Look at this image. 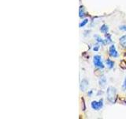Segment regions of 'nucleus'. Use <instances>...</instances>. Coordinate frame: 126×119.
Returning <instances> with one entry per match:
<instances>
[{"label": "nucleus", "mask_w": 126, "mask_h": 119, "mask_svg": "<svg viewBox=\"0 0 126 119\" xmlns=\"http://www.w3.org/2000/svg\"><path fill=\"white\" fill-rule=\"evenodd\" d=\"M106 95H107V99L110 102L115 103L117 99V91L115 87H108L106 91Z\"/></svg>", "instance_id": "nucleus-1"}, {"label": "nucleus", "mask_w": 126, "mask_h": 119, "mask_svg": "<svg viewBox=\"0 0 126 119\" xmlns=\"http://www.w3.org/2000/svg\"><path fill=\"white\" fill-rule=\"evenodd\" d=\"M105 43L106 44H110V43H111L112 42V40H111V35H110V34H105Z\"/></svg>", "instance_id": "nucleus-9"}, {"label": "nucleus", "mask_w": 126, "mask_h": 119, "mask_svg": "<svg viewBox=\"0 0 126 119\" xmlns=\"http://www.w3.org/2000/svg\"><path fill=\"white\" fill-rule=\"evenodd\" d=\"M122 89H123V91H125L126 90V76H125L124 83H123V85H122Z\"/></svg>", "instance_id": "nucleus-17"}, {"label": "nucleus", "mask_w": 126, "mask_h": 119, "mask_svg": "<svg viewBox=\"0 0 126 119\" xmlns=\"http://www.w3.org/2000/svg\"><path fill=\"white\" fill-rule=\"evenodd\" d=\"M93 64L95 67L100 68V69H103L105 67L103 62H102V56L100 55H95L93 57Z\"/></svg>", "instance_id": "nucleus-2"}, {"label": "nucleus", "mask_w": 126, "mask_h": 119, "mask_svg": "<svg viewBox=\"0 0 126 119\" xmlns=\"http://www.w3.org/2000/svg\"><path fill=\"white\" fill-rule=\"evenodd\" d=\"M99 44H95V45L94 46V48H93V50H94V51H95V52H97V51H98V49H99Z\"/></svg>", "instance_id": "nucleus-16"}, {"label": "nucleus", "mask_w": 126, "mask_h": 119, "mask_svg": "<svg viewBox=\"0 0 126 119\" xmlns=\"http://www.w3.org/2000/svg\"><path fill=\"white\" fill-rule=\"evenodd\" d=\"M85 15V12H84V7L83 6H80V10H79V16L80 17H84Z\"/></svg>", "instance_id": "nucleus-12"}, {"label": "nucleus", "mask_w": 126, "mask_h": 119, "mask_svg": "<svg viewBox=\"0 0 126 119\" xmlns=\"http://www.w3.org/2000/svg\"><path fill=\"white\" fill-rule=\"evenodd\" d=\"M106 64L107 65V67L110 68V69H112V68L114 67V62H113V60H111L110 59H107L106 60Z\"/></svg>", "instance_id": "nucleus-10"}, {"label": "nucleus", "mask_w": 126, "mask_h": 119, "mask_svg": "<svg viewBox=\"0 0 126 119\" xmlns=\"http://www.w3.org/2000/svg\"><path fill=\"white\" fill-rule=\"evenodd\" d=\"M119 29L122 31H126V26H119Z\"/></svg>", "instance_id": "nucleus-18"}, {"label": "nucleus", "mask_w": 126, "mask_h": 119, "mask_svg": "<svg viewBox=\"0 0 126 119\" xmlns=\"http://www.w3.org/2000/svg\"><path fill=\"white\" fill-rule=\"evenodd\" d=\"M91 106L93 110H99L103 106V99H101L99 101H92Z\"/></svg>", "instance_id": "nucleus-3"}, {"label": "nucleus", "mask_w": 126, "mask_h": 119, "mask_svg": "<svg viewBox=\"0 0 126 119\" xmlns=\"http://www.w3.org/2000/svg\"><path fill=\"white\" fill-rule=\"evenodd\" d=\"M100 31L102 33H103V34H106V33L109 31V27H108V26L106 25V24H103V25L100 27Z\"/></svg>", "instance_id": "nucleus-11"}, {"label": "nucleus", "mask_w": 126, "mask_h": 119, "mask_svg": "<svg viewBox=\"0 0 126 119\" xmlns=\"http://www.w3.org/2000/svg\"><path fill=\"white\" fill-rule=\"evenodd\" d=\"M103 94V91H98V93H97V95H102V94Z\"/></svg>", "instance_id": "nucleus-20"}, {"label": "nucleus", "mask_w": 126, "mask_h": 119, "mask_svg": "<svg viewBox=\"0 0 126 119\" xmlns=\"http://www.w3.org/2000/svg\"><path fill=\"white\" fill-rule=\"evenodd\" d=\"M88 19H87V18H86V19H84V20H83L82 22L79 24V27H80V28L84 27V26H86L87 24H88Z\"/></svg>", "instance_id": "nucleus-13"}, {"label": "nucleus", "mask_w": 126, "mask_h": 119, "mask_svg": "<svg viewBox=\"0 0 126 119\" xmlns=\"http://www.w3.org/2000/svg\"><path fill=\"white\" fill-rule=\"evenodd\" d=\"M109 55L111 56V57H113V58H116L118 56V52L117 51L116 49V47L114 44H112V45H110V48H109Z\"/></svg>", "instance_id": "nucleus-4"}, {"label": "nucleus", "mask_w": 126, "mask_h": 119, "mask_svg": "<svg viewBox=\"0 0 126 119\" xmlns=\"http://www.w3.org/2000/svg\"><path fill=\"white\" fill-rule=\"evenodd\" d=\"M120 68L123 70L126 69V61L125 60H121V63H120Z\"/></svg>", "instance_id": "nucleus-14"}, {"label": "nucleus", "mask_w": 126, "mask_h": 119, "mask_svg": "<svg viewBox=\"0 0 126 119\" xmlns=\"http://www.w3.org/2000/svg\"><path fill=\"white\" fill-rule=\"evenodd\" d=\"M106 84V78L105 76H101L98 80V85L100 87H105Z\"/></svg>", "instance_id": "nucleus-6"}, {"label": "nucleus", "mask_w": 126, "mask_h": 119, "mask_svg": "<svg viewBox=\"0 0 126 119\" xmlns=\"http://www.w3.org/2000/svg\"><path fill=\"white\" fill-rule=\"evenodd\" d=\"M88 84H89V83H88V80L85 79H82V81L80 82V90H81L82 91H85L87 90V88H88Z\"/></svg>", "instance_id": "nucleus-5"}, {"label": "nucleus", "mask_w": 126, "mask_h": 119, "mask_svg": "<svg viewBox=\"0 0 126 119\" xmlns=\"http://www.w3.org/2000/svg\"><path fill=\"white\" fill-rule=\"evenodd\" d=\"M81 109L83 111H84L86 110V105H85V102H84V98H81Z\"/></svg>", "instance_id": "nucleus-15"}, {"label": "nucleus", "mask_w": 126, "mask_h": 119, "mask_svg": "<svg viewBox=\"0 0 126 119\" xmlns=\"http://www.w3.org/2000/svg\"><path fill=\"white\" fill-rule=\"evenodd\" d=\"M92 94H93V91H89L88 92V97H91Z\"/></svg>", "instance_id": "nucleus-19"}, {"label": "nucleus", "mask_w": 126, "mask_h": 119, "mask_svg": "<svg viewBox=\"0 0 126 119\" xmlns=\"http://www.w3.org/2000/svg\"><path fill=\"white\" fill-rule=\"evenodd\" d=\"M94 37L95 38V40H96L98 43H100V44H103V45H105V44H106V43H105V40H103L100 36L95 35V36H94Z\"/></svg>", "instance_id": "nucleus-8"}, {"label": "nucleus", "mask_w": 126, "mask_h": 119, "mask_svg": "<svg viewBox=\"0 0 126 119\" xmlns=\"http://www.w3.org/2000/svg\"><path fill=\"white\" fill-rule=\"evenodd\" d=\"M119 43L123 48L126 49V35H124V36H122V37H120Z\"/></svg>", "instance_id": "nucleus-7"}]
</instances>
